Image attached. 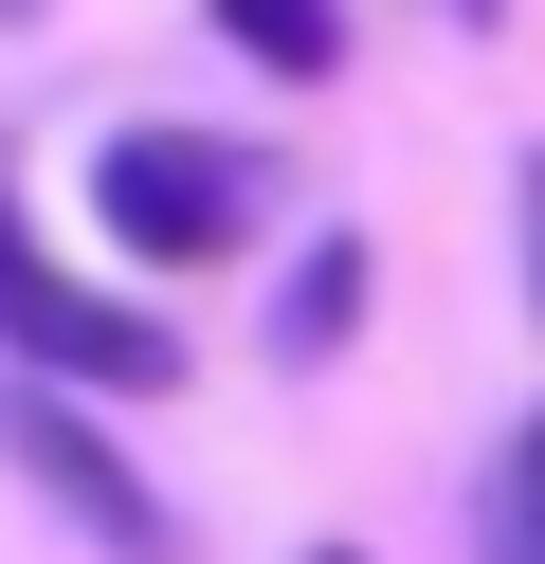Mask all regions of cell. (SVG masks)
<instances>
[{
    "label": "cell",
    "mask_w": 545,
    "mask_h": 564,
    "mask_svg": "<svg viewBox=\"0 0 545 564\" xmlns=\"http://www.w3.org/2000/svg\"><path fill=\"white\" fill-rule=\"evenodd\" d=\"M91 219H109L128 273H218V256L273 237V164L218 147V128H109L91 147Z\"/></svg>",
    "instance_id": "obj_1"
},
{
    "label": "cell",
    "mask_w": 545,
    "mask_h": 564,
    "mask_svg": "<svg viewBox=\"0 0 545 564\" xmlns=\"http://www.w3.org/2000/svg\"><path fill=\"white\" fill-rule=\"evenodd\" d=\"M0 365H19V382H73V401H164V382H182V328L128 310V292H91V273H55L36 219L0 200Z\"/></svg>",
    "instance_id": "obj_2"
},
{
    "label": "cell",
    "mask_w": 545,
    "mask_h": 564,
    "mask_svg": "<svg viewBox=\"0 0 545 564\" xmlns=\"http://www.w3.org/2000/svg\"><path fill=\"white\" fill-rule=\"evenodd\" d=\"M0 474H19V491H36V510H55L91 564H182L164 491H145L128 455L91 437V401H73V382H0Z\"/></svg>",
    "instance_id": "obj_3"
},
{
    "label": "cell",
    "mask_w": 545,
    "mask_h": 564,
    "mask_svg": "<svg viewBox=\"0 0 545 564\" xmlns=\"http://www.w3.org/2000/svg\"><path fill=\"white\" fill-rule=\"evenodd\" d=\"M200 19L254 55V74H291V91H327V74H346V0H200Z\"/></svg>",
    "instance_id": "obj_4"
},
{
    "label": "cell",
    "mask_w": 545,
    "mask_h": 564,
    "mask_svg": "<svg viewBox=\"0 0 545 564\" xmlns=\"http://www.w3.org/2000/svg\"><path fill=\"white\" fill-rule=\"evenodd\" d=\"M346 328H363V237H327V256L291 273V292H273V346H291V365H327Z\"/></svg>",
    "instance_id": "obj_5"
},
{
    "label": "cell",
    "mask_w": 545,
    "mask_h": 564,
    "mask_svg": "<svg viewBox=\"0 0 545 564\" xmlns=\"http://www.w3.org/2000/svg\"><path fill=\"white\" fill-rule=\"evenodd\" d=\"M472 564H545V491H527V474H509L491 510H472Z\"/></svg>",
    "instance_id": "obj_6"
},
{
    "label": "cell",
    "mask_w": 545,
    "mask_h": 564,
    "mask_svg": "<svg viewBox=\"0 0 545 564\" xmlns=\"http://www.w3.org/2000/svg\"><path fill=\"white\" fill-rule=\"evenodd\" d=\"M509 219H527V310H545V147L509 164Z\"/></svg>",
    "instance_id": "obj_7"
},
{
    "label": "cell",
    "mask_w": 545,
    "mask_h": 564,
    "mask_svg": "<svg viewBox=\"0 0 545 564\" xmlns=\"http://www.w3.org/2000/svg\"><path fill=\"white\" fill-rule=\"evenodd\" d=\"M509 474H527V491H545V419H527V437H509Z\"/></svg>",
    "instance_id": "obj_8"
},
{
    "label": "cell",
    "mask_w": 545,
    "mask_h": 564,
    "mask_svg": "<svg viewBox=\"0 0 545 564\" xmlns=\"http://www.w3.org/2000/svg\"><path fill=\"white\" fill-rule=\"evenodd\" d=\"M436 19H509V0H436Z\"/></svg>",
    "instance_id": "obj_9"
},
{
    "label": "cell",
    "mask_w": 545,
    "mask_h": 564,
    "mask_svg": "<svg viewBox=\"0 0 545 564\" xmlns=\"http://www.w3.org/2000/svg\"><path fill=\"white\" fill-rule=\"evenodd\" d=\"M0 19H36V0H0Z\"/></svg>",
    "instance_id": "obj_10"
},
{
    "label": "cell",
    "mask_w": 545,
    "mask_h": 564,
    "mask_svg": "<svg viewBox=\"0 0 545 564\" xmlns=\"http://www.w3.org/2000/svg\"><path fill=\"white\" fill-rule=\"evenodd\" d=\"M309 564H346V546H309Z\"/></svg>",
    "instance_id": "obj_11"
}]
</instances>
